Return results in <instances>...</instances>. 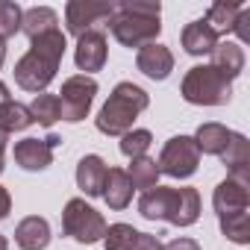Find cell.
Returning a JSON list of instances; mask_svg holds the SVG:
<instances>
[{
  "mask_svg": "<svg viewBox=\"0 0 250 250\" xmlns=\"http://www.w3.org/2000/svg\"><path fill=\"white\" fill-rule=\"evenodd\" d=\"M159 15H162V6L159 3H145V0H136V3H115V12L112 18L106 21V27L112 30V36L124 44V47H145V44H153L162 33V24H159Z\"/></svg>",
  "mask_w": 250,
  "mask_h": 250,
  "instance_id": "3",
  "label": "cell"
},
{
  "mask_svg": "<svg viewBox=\"0 0 250 250\" xmlns=\"http://www.w3.org/2000/svg\"><path fill=\"white\" fill-rule=\"evenodd\" d=\"M215 71H221L229 83L244 71V50L241 44L235 42H218V47L212 50V62H209Z\"/></svg>",
  "mask_w": 250,
  "mask_h": 250,
  "instance_id": "19",
  "label": "cell"
},
{
  "mask_svg": "<svg viewBox=\"0 0 250 250\" xmlns=\"http://www.w3.org/2000/svg\"><path fill=\"white\" fill-rule=\"evenodd\" d=\"M21 18H24V9L18 3L0 0V42H6L15 33H21Z\"/></svg>",
  "mask_w": 250,
  "mask_h": 250,
  "instance_id": "28",
  "label": "cell"
},
{
  "mask_svg": "<svg viewBox=\"0 0 250 250\" xmlns=\"http://www.w3.org/2000/svg\"><path fill=\"white\" fill-rule=\"evenodd\" d=\"M162 250H200V244L194 238H174V241L162 244Z\"/></svg>",
  "mask_w": 250,
  "mask_h": 250,
  "instance_id": "32",
  "label": "cell"
},
{
  "mask_svg": "<svg viewBox=\"0 0 250 250\" xmlns=\"http://www.w3.org/2000/svg\"><path fill=\"white\" fill-rule=\"evenodd\" d=\"M9 212H12V197H9V191L3 186H0V221H6Z\"/></svg>",
  "mask_w": 250,
  "mask_h": 250,
  "instance_id": "33",
  "label": "cell"
},
{
  "mask_svg": "<svg viewBox=\"0 0 250 250\" xmlns=\"http://www.w3.org/2000/svg\"><path fill=\"white\" fill-rule=\"evenodd\" d=\"M150 106V97L142 85L136 83H118L109 94V100L103 103V109L97 112L94 124L103 136H124L133 130L136 118Z\"/></svg>",
  "mask_w": 250,
  "mask_h": 250,
  "instance_id": "4",
  "label": "cell"
},
{
  "mask_svg": "<svg viewBox=\"0 0 250 250\" xmlns=\"http://www.w3.org/2000/svg\"><path fill=\"white\" fill-rule=\"evenodd\" d=\"M0 250H9V241H6L3 235H0Z\"/></svg>",
  "mask_w": 250,
  "mask_h": 250,
  "instance_id": "37",
  "label": "cell"
},
{
  "mask_svg": "<svg viewBox=\"0 0 250 250\" xmlns=\"http://www.w3.org/2000/svg\"><path fill=\"white\" fill-rule=\"evenodd\" d=\"M33 121L42 124V127H53L56 121H62V112H59V97L56 94H36V100L27 106Z\"/></svg>",
  "mask_w": 250,
  "mask_h": 250,
  "instance_id": "25",
  "label": "cell"
},
{
  "mask_svg": "<svg viewBox=\"0 0 250 250\" xmlns=\"http://www.w3.org/2000/svg\"><path fill=\"white\" fill-rule=\"evenodd\" d=\"M229 136H232V130H227L224 124L209 121V124H200L197 133H194L191 139H194V145H197L200 153H206V156H221L224 147H227V142H229Z\"/></svg>",
  "mask_w": 250,
  "mask_h": 250,
  "instance_id": "20",
  "label": "cell"
},
{
  "mask_svg": "<svg viewBox=\"0 0 250 250\" xmlns=\"http://www.w3.org/2000/svg\"><path fill=\"white\" fill-rule=\"evenodd\" d=\"M106 171L109 168H106V162L97 153L83 156L80 165H77V186H80V191L88 194V197H100L103 194V183H106Z\"/></svg>",
  "mask_w": 250,
  "mask_h": 250,
  "instance_id": "15",
  "label": "cell"
},
{
  "mask_svg": "<svg viewBox=\"0 0 250 250\" xmlns=\"http://www.w3.org/2000/svg\"><path fill=\"white\" fill-rule=\"evenodd\" d=\"M50 30H59V15L50 9V6H33L24 12L21 18V33L27 39H36V36H44Z\"/></svg>",
  "mask_w": 250,
  "mask_h": 250,
  "instance_id": "21",
  "label": "cell"
},
{
  "mask_svg": "<svg viewBox=\"0 0 250 250\" xmlns=\"http://www.w3.org/2000/svg\"><path fill=\"white\" fill-rule=\"evenodd\" d=\"M62 145L59 136H47V139H24L15 145V162L24 171H44L53 162V150Z\"/></svg>",
  "mask_w": 250,
  "mask_h": 250,
  "instance_id": "11",
  "label": "cell"
},
{
  "mask_svg": "<svg viewBox=\"0 0 250 250\" xmlns=\"http://www.w3.org/2000/svg\"><path fill=\"white\" fill-rule=\"evenodd\" d=\"M3 59H6V42H0V68H3Z\"/></svg>",
  "mask_w": 250,
  "mask_h": 250,
  "instance_id": "36",
  "label": "cell"
},
{
  "mask_svg": "<svg viewBox=\"0 0 250 250\" xmlns=\"http://www.w3.org/2000/svg\"><path fill=\"white\" fill-rule=\"evenodd\" d=\"M127 177H130L133 188L150 191L153 186H159V168H156V159H150V156H139V159H133Z\"/></svg>",
  "mask_w": 250,
  "mask_h": 250,
  "instance_id": "24",
  "label": "cell"
},
{
  "mask_svg": "<svg viewBox=\"0 0 250 250\" xmlns=\"http://www.w3.org/2000/svg\"><path fill=\"white\" fill-rule=\"evenodd\" d=\"M139 215L147 221H168L174 227H191L200 218V194L191 186L171 188L153 186L139 197Z\"/></svg>",
  "mask_w": 250,
  "mask_h": 250,
  "instance_id": "2",
  "label": "cell"
},
{
  "mask_svg": "<svg viewBox=\"0 0 250 250\" xmlns=\"http://www.w3.org/2000/svg\"><path fill=\"white\" fill-rule=\"evenodd\" d=\"M218 221H221V232H224L232 244H247V241H250V215H247V212L227 215V218H218Z\"/></svg>",
  "mask_w": 250,
  "mask_h": 250,
  "instance_id": "27",
  "label": "cell"
},
{
  "mask_svg": "<svg viewBox=\"0 0 250 250\" xmlns=\"http://www.w3.org/2000/svg\"><path fill=\"white\" fill-rule=\"evenodd\" d=\"M59 112H62V121L68 124H77L88 115L91 103H94V94H97V80L94 77H85V74H77V77H68L62 83V91H59Z\"/></svg>",
  "mask_w": 250,
  "mask_h": 250,
  "instance_id": "8",
  "label": "cell"
},
{
  "mask_svg": "<svg viewBox=\"0 0 250 250\" xmlns=\"http://www.w3.org/2000/svg\"><path fill=\"white\" fill-rule=\"evenodd\" d=\"M136 68L150 80H168V74L174 71V53L159 42L145 44L136 53Z\"/></svg>",
  "mask_w": 250,
  "mask_h": 250,
  "instance_id": "13",
  "label": "cell"
},
{
  "mask_svg": "<svg viewBox=\"0 0 250 250\" xmlns=\"http://www.w3.org/2000/svg\"><path fill=\"white\" fill-rule=\"evenodd\" d=\"M0 174H3V159H0Z\"/></svg>",
  "mask_w": 250,
  "mask_h": 250,
  "instance_id": "38",
  "label": "cell"
},
{
  "mask_svg": "<svg viewBox=\"0 0 250 250\" xmlns=\"http://www.w3.org/2000/svg\"><path fill=\"white\" fill-rule=\"evenodd\" d=\"M62 229H65V235H71V238L80 241V244H97V241H103L106 221H103V215H100L94 206H88L83 197H74V200L65 203Z\"/></svg>",
  "mask_w": 250,
  "mask_h": 250,
  "instance_id": "6",
  "label": "cell"
},
{
  "mask_svg": "<svg viewBox=\"0 0 250 250\" xmlns=\"http://www.w3.org/2000/svg\"><path fill=\"white\" fill-rule=\"evenodd\" d=\"M247 24H250V9L244 6V9L238 12L235 24H232V33H238V39H241V42H250V30H247Z\"/></svg>",
  "mask_w": 250,
  "mask_h": 250,
  "instance_id": "31",
  "label": "cell"
},
{
  "mask_svg": "<svg viewBox=\"0 0 250 250\" xmlns=\"http://www.w3.org/2000/svg\"><path fill=\"white\" fill-rule=\"evenodd\" d=\"M133 183H130V177H127V171L124 168H109L106 171V183H103V200L109 203V209H115V212H121V209H127L130 206V200H133Z\"/></svg>",
  "mask_w": 250,
  "mask_h": 250,
  "instance_id": "16",
  "label": "cell"
},
{
  "mask_svg": "<svg viewBox=\"0 0 250 250\" xmlns=\"http://www.w3.org/2000/svg\"><path fill=\"white\" fill-rule=\"evenodd\" d=\"M218 42H221V36L203 18L183 27V47H186L188 56H206V53H212L218 47Z\"/></svg>",
  "mask_w": 250,
  "mask_h": 250,
  "instance_id": "14",
  "label": "cell"
},
{
  "mask_svg": "<svg viewBox=\"0 0 250 250\" xmlns=\"http://www.w3.org/2000/svg\"><path fill=\"white\" fill-rule=\"evenodd\" d=\"M150 145H153L150 130H130V133H124V136H121V153L127 156V159L147 156Z\"/></svg>",
  "mask_w": 250,
  "mask_h": 250,
  "instance_id": "26",
  "label": "cell"
},
{
  "mask_svg": "<svg viewBox=\"0 0 250 250\" xmlns=\"http://www.w3.org/2000/svg\"><path fill=\"white\" fill-rule=\"evenodd\" d=\"M221 162L227 165L229 177H238V180H250V145L241 133H232L224 153H221Z\"/></svg>",
  "mask_w": 250,
  "mask_h": 250,
  "instance_id": "17",
  "label": "cell"
},
{
  "mask_svg": "<svg viewBox=\"0 0 250 250\" xmlns=\"http://www.w3.org/2000/svg\"><path fill=\"white\" fill-rule=\"evenodd\" d=\"M136 227H130V224H112V227H106V232H103V247L106 250H127L130 244H133V238H136Z\"/></svg>",
  "mask_w": 250,
  "mask_h": 250,
  "instance_id": "29",
  "label": "cell"
},
{
  "mask_svg": "<svg viewBox=\"0 0 250 250\" xmlns=\"http://www.w3.org/2000/svg\"><path fill=\"white\" fill-rule=\"evenodd\" d=\"M115 12V3H100V0H71L65 6V24L71 36H85L97 30V24L109 21Z\"/></svg>",
  "mask_w": 250,
  "mask_h": 250,
  "instance_id": "9",
  "label": "cell"
},
{
  "mask_svg": "<svg viewBox=\"0 0 250 250\" xmlns=\"http://www.w3.org/2000/svg\"><path fill=\"white\" fill-rule=\"evenodd\" d=\"M6 100H12V97H9V88H6V83H0V106H3Z\"/></svg>",
  "mask_w": 250,
  "mask_h": 250,
  "instance_id": "35",
  "label": "cell"
},
{
  "mask_svg": "<svg viewBox=\"0 0 250 250\" xmlns=\"http://www.w3.org/2000/svg\"><path fill=\"white\" fill-rule=\"evenodd\" d=\"M15 244L21 250H44L50 244V224L44 218H39V215L24 218L15 227Z\"/></svg>",
  "mask_w": 250,
  "mask_h": 250,
  "instance_id": "18",
  "label": "cell"
},
{
  "mask_svg": "<svg viewBox=\"0 0 250 250\" xmlns=\"http://www.w3.org/2000/svg\"><path fill=\"white\" fill-rule=\"evenodd\" d=\"M6 147H9V133L0 127V159H3V153H6Z\"/></svg>",
  "mask_w": 250,
  "mask_h": 250,
  "instance_id": "34",
  "label": "cell"
},
{
  "mask_svg": "<svg viewBox=\"0 0 250 250\" xmlns=\"http://www.w3.org/2000/svg\"><path fill=\"white\" fill-rule=\"evenodd\" d=\"M180 94L194 106H224L232 97V83L212 65H194L183 77Z\"/></svg>",
  "mask_w": 250,
  "mask_h": 250,
  "instance_id": "5",
  "label": "cell"
},
{
  "mask_svg": "<svg viewBox=\"0 0 250 250\" xmlns=\"http://www.w3.org/2000/svg\"><path fill=\"white\" fill-rule=\"evenodd\" d=\"M241 9H244V3H235V0H218V3L209 6V12H206L203 21L218 36H224V33H232V24H235V18H238Z\"/></svg>",
  "mask_w": 250,
  "mask_h": 250,
  "instance_id": "22",
  "label": "cell"
},
{
  "mask_svg": "<svg viewBox=\"0 0 250 250\" xmlns=\"http://www.w3.org/2000/svg\"><path fill=\"white\" fill-rule=\"evenodd\" d=\"M65 47H68V42H65V33L62 30H50L44 36L30 39V50L15 65V83L24 91L44 94V88L53 83V77L59 71V62L65 56Z\"/></svg>",
  "mask_w": 250,
  "mask_h": 250,
  "instance_id": "1",
  "label": "cell"
},
{
  "mask_svg": "<svg viewBox=\"0 0 250 250\" xmlns=\"http://www.w3.org/2000/svg\"><path fill=\"white\" fill-rule=\"evenodd\" d=\"M200 165V150L194 145L191 136H174L165 142L162 153H159V174H168L174 180H188Z\"/></svg>",
  "mask_w": 250,
  "mask_h": 250,
  "instance_id": "7",
  "label": "cell"
},
{
  "mask_svg": "<svg viewBox=\"0 0 250 250\" xmlns=\"http://www.w3.org/2000/svg\"><path fill=\"white\" fill-rule=\"evenodd\" d=\"M106 53H109V47H106V33H103V30H91V33H85V36L77 39L74 62H77V68L85 71V74H91V71H103V65H106Z\"/></svg>",
  "mask_w": 250,
  "mask_h": 250,
  "instance_id": "12",
  "label": "cell"
},
{
  "mask_svg": "<svg viewBox=\"0 0 250 250\" xmlns=\"http://www.w3.org/2000/svg\"><path fill=\"white\" fill-rule=\"evenodd\" d=\"M33 115H30V109L24 106V103H18V100H6L3 106H0V127H3L9 136L12 133H21V130H27V127H33Z\"/></svg>",
  "mask_w": 250,
  "mask_h": 250,
  "instance_id": "23",
  "label": "cell"
},
{
  "mask_svg": "<svg viewBox=\"0 0 250 250\" xmlns=\"http://www.w3.org/2000/svg\"><path fill=\"white\" fill-rule=\"evenodd\" d=\"M127 250H162V241L156 235H150V232H136V238H133V244Z\"/></svg>",
  "mask_w": 250,
  "mask_h": 250,
  "instance_id": "30",
  "label": "cell"
},
{
  "mask_svg": "<svg viewBox=\"0 0 250 250\" xmlns=\"http://www.w3.org/2000/svg\"><path fill=\"white\" fill-rule=\"evenodd\" d=\"M212 206H215L218 218L247 212V206H250V180H238V177L227 174V180L218 183V188L212 194Z\"/></svg>",
  "mask_w": 250,
  "mask_h": 250,
  "instance_id": "10",
  "label": "cell"
}]
</instances>
